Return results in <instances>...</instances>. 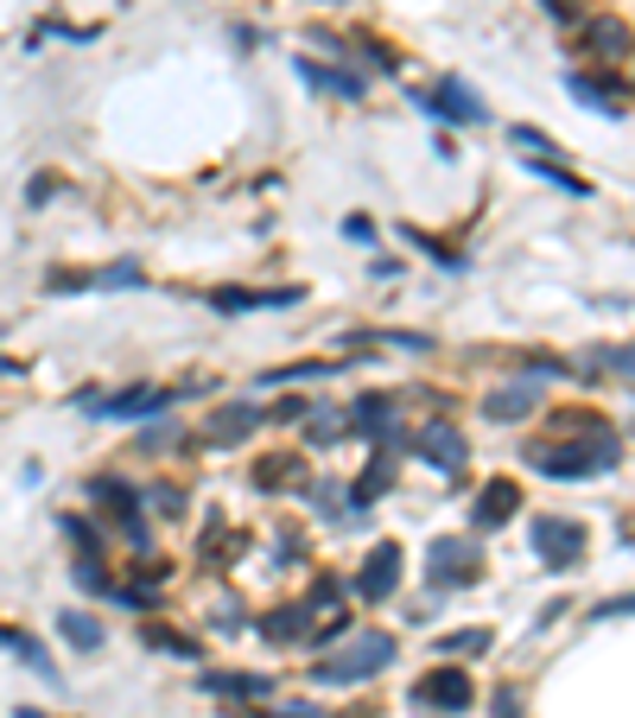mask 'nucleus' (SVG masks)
Wrapping results in <instances>:
<instances>
[{"instance_id":"f257e3e1","label":"nucleus","mask_w":635,"mask_h":718,"mask_svg":"<svg viewBox=\"0 0 635 718\" xmlns=\"http://www.w3.org/2000/svg\"><path fill=\"white\" fill-rule=\"evenodd\" d=\"M527 471L534 477H560V484H585V477H603V471H616V426L591 407H565L553 414V439H540V446H527Z\"/></svg>"},{"instance_id":"f03ea898","label":"nucleus","mask_w":635,"mask_h":718,"mask_svg":"<svg viewBox=\"0 0 635 718\" xmlns=\"http://www.w3.org/2000/svg\"><path fill=\"white\" fill-rule=\"evenodd\" d=\"M394 655H401L394 630H356L343 648H331L325 661H312V668H305V681H318V686H356V681H375Z\"/></svg>"},{"instance_id":"7ed1b4c3","label":"nucleus","mask_w":635,"mask_h":718,"mask_svg":"<svg viewBox=\"0 0 635 718\" xmlns=\"http://www.w3.org/2000/svg\"><path fill=\"white\" fill-rule=\"evenodd\" d=\"M89 502H96V522H109L127 547H147L152 528H147V496L134 490L127 477H89Z\"/></svg>"},{"instance_id":"20e7f679","label":"nucleus","mask_w":635,"mask_h":718,"mask_svg":"<svg viewBox=\"0 0 635 718\" xmlns=\"http://www.w3.org/2000/svg\"><path fill=\"white\" fill-rule=\"evenodd\" d=\"M407 706L413 713H471L477 706V686H471V674L457 668V661H439V668H426L419 681L407 686Z\"/></svg>"},{"instance_id":"39448f33","label":"nucleus","mask_w":635,"mask_h":718,"mask_svg":"<svg viewBox=\"0 0 635 718\" xmlns=\"http://www.w3.org/2000/svg\"><path fill=\"white\" fill-rule=\"evenodd\" d=\"M261 426H267V407H261V401H223V407H210V414H204L197 439H204L210 452H235V446H248Z\"/></svg>"},{"instance_id":"423d86ee","label":"nucleus","mask_w":635,"mask_h":718,"mask_svg":"<svg viewBox=\"0 0 635 718\" xmlns=\"http://www.w3.org/2000/svg\"><path fill=\"white\" fill-rule=\"evenodd\" d=\"M426 579L451 592V585H477L484 579V553H477V540H457V534H439L432 547H426Z\"/></svg>"},{"instance_id":"0eeeda50","label":"nucleus","mask_w":635,"mask_h":718,"mask_svg":"<svg viewBox=\"0 0 635 718\" xmlns=\"http://www.w3.org/2000/svg\"><path fill=\"white\" fill-rule=\"evenodd\" d=\"M89 414L102 419H152L166 414L172 401H179V388H152V381H134V388H121V394H76Z\"/></svg>"},{"instance_id":"6e6552de","label":"nucleus","mask_w":635,"mask_h":718,"mask_svg":"<svg viewBox=\"0 0 635 718\" xmlns=\"http://www.w3.org/2000/svg\"><path fill=\"white\" fill-rule=\"evenodd\" d=\"M534 547H540V560H547V567L553 572H572V567H585V540H591V534H585V522H572V515H540V522H534Z\"/></svg>"},{"instance_id":"1a4fd4ad","label":"nucleus","mask_w":635,"mask_h":718,"mask_svg":"<svg viewBox=\"0 0 635 718\" xmlns=\"http://www.w3.org/2000/svg\"><path fill=\"white\" fill-rule=\"evenodd\" d=\"M407 452H419L432 471H445V477H464V464H471V446H464V433H457L445 414L426 419V426L407 439Z\"/></svg>"},{"instance_id":"9d476101","label":"nucleus","mask_w":635,"mask_h":718,"mask_svg":"<svg viewBox=\"0 0 635 718\" xmlns=\"http://www.w3.org/2000/svg\"><path fill=\"white\" fill-rule=\"evenodd\" d=\"M401 547L394 540H375L369 547V560H363V572L350 579V598H363V605H388L394 592H401Z\"/></svg>"},{"instance_id":"9b49d317","label":"nucleus","mask_w":635,"mask_h":718,"mask_svg":"<svg viewBox=\"0 0 635 718\" xmlns=\"http://www.w3.org/2000/svg\"><path fill=\"white\" fill-rule=\"evenodd\" d=\"M413 102H419V109H432L439 121H457V127H484V121H489L484 96H477L464 76H439V83H432L426 96H413Z\"/></svg>"},{"instance_id":"f8f14e48","label":"nucleus","mask_w":635,"mask_h":718,"mask_svg":"<svg viewBox=\"0 0 635 718\" xmlns=\"http://www.w3.org/2000/svg\"><path fill=\"white\" fill-rule=\"evenodd\" d=\"M248 484H255L261 496L305 490V484H312V464H305V452H267V458H255V471H248Z\"/></svg>"},{"instance_id":"ddd939ff","label":"nucleus","mask_w":635,"mask_h":718,"mask_svg":"<svg viewBox=\"0 0 635 718\" xmlns=\"http://www.w3.org/2000/svg\"><path fill=\"white\" fill-rule=\"evenodd\" d=\"M312 617H318V610L305 605V598H300V605H273L267 617H255V636L273 643V648H293V643L312 636Z\"/></svg>"},{"instance_id":"4468645a","label":"nucleus","mask_w":635,"mask_h":718,"mask_svg":"<svg viewBox=\"0 0 635 718\" xmlns=\"http://www.w3.org/2000/svg\"><path fill=\"white\" fill-rule=\"evenodd\" d=\"M522 509V484H509V477H489L484 490H477V509H471V528L489 534V528H502L509 515Z\"/></svg>"},{"instance_id":"2eb2a0df","label":"nucleus","mask_w":635,"mask_h":718,"mask_svg":"<svg viewBox=\"0 0 635 718\" xmlns=\"http://www.w3.org/2000/svg\"><path fill=\"white\" fill-rule=\"evenodd\" d=\"M578 51H591L598 64H610V58H623V51H630V26H623V20H610V13L578 20Z\"/></svg>"},{"instance_id":"dca6fc26","label":"nucleus","mask_w":635,"mask_h":718,"mask_svg":"<svg viewBox=\"0 0 635 718\" xmlns=\"http://www.w3.org/2000/svg\"><path fill=\"white\" fill-rule=\"evenodd\" d=\"M534 407H540V388H534V376L502 381V388H489V394H484V414L489 419H527Z\"/></svg>"},{"instance_id":"f3484780","label":"nucleus","mask_w":635,"mask_h":718,"mask_svg":"<svg viewBox=\"0 0 635 718\" xmlns=\"http://www.w3.org/2000/svg\"><path fill=\"white\" fill-rule=\"evenodd\" d=\"M565 89L585 102V109H598V114H623V83L616 76H598V71H572L565 76Z\"/></svg>"},{"instance_id":"a211bd4d","label":"nucleus","mask_w":635,"mask_h":718,"mask_svg":"<svg viewBox=\"0 0 635 718\" xmlns=\"http://www.w3.org/2000/svg\"><path fill=\"white\" fill-rule=\"evenodd\" d=\"M300 76L312 83V89L337 96V102H363V89H369L356 71H337V64H318V58H300Z\"/></svg>"},{"instance_id":"6ab92c4d","label":"nucleus","mask_w":635,"mask_h":718,"mask_svg":"<svg viewBox=\"0 0 635 718\" xmlns=\"http://www.w3.org/2000/svg\"><path fill=\"white\" fill-rule=\"evenodd\" d=\"M197 686H204V693H217V699H248V706L273 693V681H267V674H229V668H210V674H197Z\"/></svg>"},{"instance_id":"aec40b11","label":"nucleus","mask_w":635,"mask_h":718,"mask_svg":"<svg viewBox=\"0 0 635 718\" xmlns=\"http://www.w3.org/2000/svg\"><path fill=\"white\" fill-rule=\"evenodd\" d=\"M388 490H394V458L375 452V458H369V471L350 484V509H375V502H381Z\"/></svg>"},{"instance_id":"412c9836","label":"nucleus","mask_w":635,"mask_h":718,"mask_svg":"<svg viewBox=\"0 0 635 718\" xmlns=\"http://www.w3.org/2000/svg\"><path fill=\"white\" fill-rule=\"evenodd\" d=\"M305 426V446H337V439H350V407H312V414L300 419Z\"/></svg>"},{"instance_id":"4be33fe9","label":"nucleus","mask_w":635,"mask_h":718,"mask_svg":"<svg viewBox=\"0 0 635 718\" xmlns=\"http://www.w3.org/2000/svg\"><path fill=\"white\" fill-rule=\"evenodd\" d=\"M51 623H58V636H64L76 655H96V648H102V623H96L89 610H58Z\"/></svg>"},{"instance_id":"5701e85b","label":"nucleus","mask_w":635,"mask_h":718,"mask_svg":"<svg viewBox=\"0 0 635 718\" xmlns=\"http://www.w3.org/2000/svg\"><path fill=\"white\" fill-rule=\"evenodd\" d=\"M0 648H7V655H20L33 674H45V681L58 686V668H51V655H45V643H38V636H26V630H0Z\"/></svg>"},{"instance_id":"b1692460","label":"nucleus","mask_w":635,"mask_h":718,"mask_svg":"<svg viewBox=\"0 0 635 718\" xmlns=\"http://www.w3.org/2000/svg\"><path fill=\"white\" fill-rule=\"evenodd\" d=\"M58 534L76 547V560H102V528L83 522V515H58Z\"/></svg>"},{"instance_id":"393cba45","label":"nucleus","mask_w":635,"mask_h":718,"mask_svg":"<svg viewBox=\"0 0 635 718\" xmlns=\"http://www.w3.org/2000/svg\"><path fill=\"white\" fill-rule=\"evenodd\" d=\"M141 643L159 648V655H179V661H197L204 648L191 643V636H179V630H166V623H141Z\"/></svg>"},{"instance_id":"a878e982","label":"nucleus","mask_w":635,"mask_h":718,"mask_svg":"<svg viewBox=\"0 0 635 718\" xmlns=\"http://www.w3.org/2000/svg\"><path fill=\"white\" fill-rule=\"evenodd\" d=\"M509 147H522L527 153V166H547V159H553V141H547V134H540V127H527V121H515V127H509Z\"/></svg>"},{"instance_id":"bb28decb","label":"nucleus","mask_w":635,"mask_h":718,"mask_svg":"<svg viewBox=\"0 0 635 718\" xmlns=\"http://www.w3.org/2000/svg\"><path fill=\"white\" fill-rule=\"evenodd\" d=\"M204 305H217V312H261V287H210Z\"/></svg>"},{"instance_id":"cd10ccee","label":"nucleus","mask_w":635,"mask_h":718,"mask_svg":"<svg viewBox=\"0 0 635 718\" xmlns=\"http://www.w3.org/2000/svg\"><path fill=\"white\" fill-rule=\"evenodd\" d=\"M489 630H451V636H439V655H489Z\"/></svg>"},{"instance_id":"c85d7f7f","label":"nucleus","mask_w":635,"mask_h":718,"mask_svg":"<svg viewBox=\"0 0 635 718\" xmlns=\"http://www.w3.org/2000/svg\"><path fill=\"white\" fill-rule=\"evenodd\" d=\"M147 273H141V261H114V267H96L89 273V287H141Z\"/></svg>"},{"instance_id":"c756f323","label":"nucleus","mask_w":635,"mask_h":718,"mask_svg":"<svg viewBox=\"0 0 635 718\" xmlns=\"http://www.w3.org/2000/svg\"><path fill=\"white\" fill-rule=\"evenodd\" d=\"M172 446H179V426H172V419H159V426H147V433H141V446H134V452L152 458V452H172Z\"/></svg>"},{"instance_id":"7c9ffc66","label":"nucleus","mask_w":635,"mask_h":718,"mask_svg":"<svg viewBox=\"0 0 635 718\" xmlns=\"http://www.w3.org/2000/svg\"><path fill=\"white\" fill-rule=\"evenodd\" d=\"M141 496H147V509H159V515H185V490L179 484H152Z\"/></svg>"},{"instance_id":"2f4dec72","label":"nucleus","mask_w":635,"mask_h":718,"mask_svg":"<svg viewBox=\"0 0 635 718\" xmlns=\"http://www.w3.org/2000/svg\"><path fill=\"white\" fill-rule=\"evenodd\" d=\"M598 356V369H610V376L635 381V343H623V350H591Z\"/></svg>"},{"instance_id":"473e14b6","label":"nucleus","mask_w":635,"mask_h":718,"mask_svg":"<svg viewBox=\"0 0 635 718\" xmlns=\"http://www.w3.org/2000/svg\"><path fill=\"white\" fill-rule=\"evenodd\" d=\"M58 191H64V179H58V172H33V185H26V204H33V210H45Z\"/></svg>"},{"instance_id":"72a5a7b5","label":"nucleus","mask_w":635,"mask_h":718,"mask_svg":"<svg viewBox=\"0 0 635 718\" xmlns=\"http://www.w3.org/2000/svg\"><path fill=\"white\" fill-rule=\"evenodd\" d=\"M312 407H318V401H305V394H286V401H273V407H267V419H286V426H300Z\"/></svg>"},{"instance_id":"f704fd0d","label":"nucleus","mask_w":635,"mask_h":718,"mask_svg":"<svg viewBox=\"0 0 635 718\" xmlns=\"http://www.w3.org/2000/svg\"><path fill=\"white\" fill-rule=\"evenodd\" d=\"M540 7H547L560 26H578V20H585V7H578V0H540Z\"/></svg>"},{"instance_id":"c9c22d12","label":"nucleus","mask_w":635,"mask_h":718,"mask_svg":"<svg viewBox=\"0 0 635 718\" xmlns=\"http://www.w3.org/2000/svg\"><path fill=\"white\" fill-rule=\"evenodd\" d=\"M591 617H635V592H623V598H603Z\"/></svg>"},{"instance_id":"e433bc0d","label":"nucleus","mask_w":635,"mask_h":718,"mask_svg":"<svg viewBox=\"0 0 635 718\" xmlns=\"http://www.w3.org/2000/svg\"><path fill=\"white\" fill-rule=\"evenodd\" d=\"M280 567H300V528H280Z\"/></svg>"},{"instance_id":"4c0bfd02","label":"nucleus","mask_w":635,"mask_h":718,"mask_svg":"<svg viewBox=\"0 0 635 718\" xmlns=\"http://www.w3.org/2000/svg\"><path fill=\"white\" fill-rule=\"evenodd\" d=\"M496 718H522V693H515V686L496 693Z\"/></svg>"},{"instance_id":"58836bf2","label":"nucleus","mask_w":635,"mask_h":718,"mask_svg":"<svg viewBox=\"0 0 635 718\" xmlns=\"http://www.w3.org/2000/svg\"><path fill=\"white\" fill-rule=\"evenodd\" d=\"M343 235H350V242H375V223L369 217H343Z\"/></svg>"},{"instance_id":"ea45409f","label":"nucleus","mask_w":635,"mask_h":718,"mask_svg":"<svg viewBox=\"0 0 635 718\" xmlns=\"http://www.w3.org/2000/svg\"><path fill=\"white\" fill-rule=\"evenodd\" d=\"M13 718H51V713H38V706H20V713H13Z\"/></svg>"},{"instance_id":"a19ab883","label":"nucleus","mask_w":635,"mask_h":718,"mask_svg":"<svg viewBox=\"0 0 635 718\" xmlns=\"http://www.w3.org/2000/svg\"><path fill=\"white\" fill-rule=\"evenodd\" d=\"M0 369H20V363H7V356H0Z\"/></svg>"},{"instance_id":"79ce46f5","label":"nucleus","mask_w":635,"mask_h":718,"mask_svg":"<svg viewBox=\"0 0 635 718\" xmlns=\"http://www.w3.org/2000/svg\"><path fill=\"white\" fill-rule=\"evenodd\" d=\"M630 540H635V528H630Z\"/></svg>"}]
</instances>
